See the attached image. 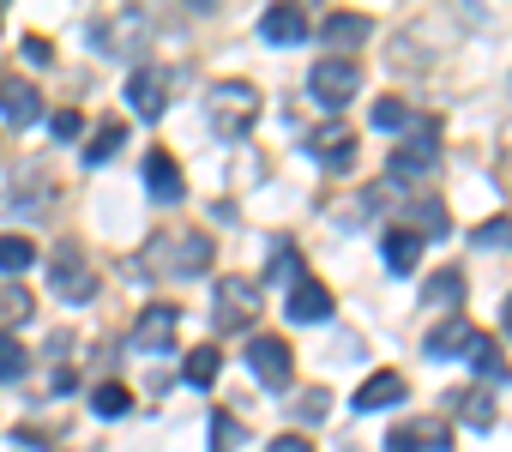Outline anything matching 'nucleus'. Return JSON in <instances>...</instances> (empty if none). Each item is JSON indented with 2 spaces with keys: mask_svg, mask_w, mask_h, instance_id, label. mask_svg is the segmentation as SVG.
Instances as JSON below:
<instances>
[{
  "mask_svg": "<svg viewBox=\"0 0 512 452\" xmlns=\"http://www.w3.org/2000/svg\"><path fill=\"white\" fill-rule=\"evenodd\" d=\"M332 308H338V302H332V290H326L320 278H308V272L284 290V314H290L296 326H320V320H332Z\"/></svg>",
  "mask_w": 512,
  "mask_h": 452,
  "instance_id": "9b49d317",
  "label": "nucleus"
},
{
  "mask_svg": "<svg viewBox=\"0 0 512 452\" xmlns=\"http://www.w3.org/2000/svg\"><path fill=\"white\" fill-rule=\"evenodd\" d=\"M266 452H314V440H302V434H278Z\"/></svg>",
  "mask_w": 512,
  "mask_h": 452,
  "instance_id": "e433bc0d",
  "label": "nucleus"
},
{
  "mask_svg": "<svg viewBox=\"0 0 512 452\" xmlns=\"http://www.w3.org/2000/svg\"><path fill=\"white\" fill-rule=\"evenodd\" d=\"M217 368H223V350L217 344H199V350H187V362H181V380L187 386H217Z\"/></svg>",
  "mask_w": 512,
  "mask_h": 452,
  "instance_id": "b1692460",
  "label": "nucleus"
},
{
  "mask_svg": "<svg viewBox=\"0 0 512 452\" xmlns=\"http://www.w3.org/2000/svg\"><path fill=\"white\" fill-rule=\"evenodd\" d=\"M320 37H326L332 55H350V49H362V43L374 37V19H362V13H332V19L320 25Z\"/></svg>",
  "mask_w": 512,
  "mask_h": 452,
  "instance_id": "2eb2a0df",
  "label": "nucleus"
},
{
  "mask_svg": "<svg viewBox=\"0 0 512 452\" xmlns=\"http://www.w3.org/2000/svg\"><path fill=\"white\" fill-rule=\"evenodd\" d=\"M241 440V428H235V416L229 410H211V452H229Z\"/></svg>",
  "mask_w": 512,
  "mask_h": 452,
  "instance_id": "72a5a7b5",
  "label": "nucleus"
},
{
  "mask_svg": "<svg viewBox=\"0 0 512 452\" xmlns=\"http://www.w3.org/2000/svg\"><path fill=\"white\" fill-rule=\"evenodd\" d=\"M43 278H49V296H61V302H73V308H85L91 296H97V272H91V260L73 248V242H61L55 254H49V266H43Z\"/></svg>",
  "mask_w": 512,
  "mask_h": 452,
  "instance_id": "7ed1b4c3",
  "label": "nucleus"
},
{
  "mask_svg": "<svg viewBox=\"0 0 512 452\" xmlns=\"http://www.w3.org/2000/svg\"><path fill=\"white\" fill-rule=\"evenodd\" d=\"M398 398H404V374H398V368H380V374L362 380V392H356L350 404H356V410H386V404H398Z\"/></svg>",
  "mask_w": 512,
  "mask_h": 452,
  "instance_id": "aec40b11",
  "label": "nucleus"
},
{
  "mask_svg": "<svg viewBox=\"0 0 512 452\" xmlns=\"http://www.w3.org/2000/svg\"><path fill=\"white\" fill-rule=\"evenodd\" d=\"M464 356H470V368H476V380H482V386H506V380H512V362L500 356V344H494V338H482V332H476Z\"/></svg>",
  "mask_w": 512,
  "mask_h": 452,
  "instance_id": "a211bd4d",
  "label": "nucleus"
},
{
  "mask_svg": "<svg viewBox=\"0 0 512 452\" xmlns=\"http://www.w3.org/2000/svg\"><path fill=\"white\" fill-rule=\"evenodd\" d=\"M260 37H266V43H278V49H290V43H302V37H308V13H302V7H266Z\"/></svg>",
  "mask_w": 512,
  "mask_h": 452,
  "instance_id": "f3484780",
  "label": "nucleus"
},
{
  "mask_svg": "<svg viewBox=\"0 0 512 452\" xmlns=\"http://www.w3.org/2000/svg\"><path fill=\"white\" fill-rule=\"evenodd\" d=\"M386 272H416V260H422V236H410V230H386Z\"/></svg>",
  "mask_w": 512,
  "mask_h": 452,
  "instance_id": "5701e85b",
  "label": "nucleus"
},
{
  "mask_svg": "<svg viewBox=\"0 0 512 452\" xmlns=\"http://www.w3.org/2000/svg\"><path fill=\"white\" fill-rule=\"evenodd\" d=\"M31 314H37V302H31L25 284H0V332H7V326H25Z\"/></svg>",
  "mask_w": 512,
  "mask_h": 452,
  "instance_id": "a878e982",
  "label": "nucleus"
},
{
  "mask_svg": "<svg viewBox=\"0 0 512 452\" xmlns=\"http://www.w3.org/2000/svg\"><path fill=\"white\" fill-rule=\"evenodd\" d=\"M314 157H320L332 175L356 169V133H344V127H326V133H314Z\"/></svg>",
  "mask_w": 512,
  "mask_h": 452,
  "instance_id": "6ab92c4d",
  "label": "nucleus"
},
{
  "mask_svg": "<svg viewBox=\"0 0 512 452\" xmlns=\"http://www.w3.org/2000/svg\"><path fill=\"white\" fill-rule=\"evenodd\" d=\"M296 278H302V254L290 242H278L272 248V284H296Z\"/></svg>",
  "mask_w": 512,
  "mask_h": 452,
  "instance_id": "473e14b6",
  "label": "nucleus"
},
{
  "mask_svg": "<svg viewBox=\"0 0 512 452\" xmlns=\"http://www.w3.org/2000/svg\"><path fill=\"white\" fill-rule=\"evenodd\" d=\"M476 248H494V254H512V217H488V223H476V236H470Z\"/></svg>",
  "mask_w": 512,
  "mask_h": 452,
  "instance_id": "2f4dec72",
  "label": "nucleus"
},
{
  "mask_svg": "<svg viewBox=\"0 0 512 452\" xmlns=\"http://www.w3.org/2000/svg\"><path fill=\"white\" fill-rule=\"evenodd\" d=\"M0 115H7L13 127H31L43 115V91L31 79H13V73H0Z\"/></svg>",
  "mask_w": 512,
  "mask_h": 452,
  "instance_id": "f8f14e48",
  "label": "nucleus"
},
{
  "mask_svg": "<svg viewBox=\"0 0 512 452\" xmlns=\"http://www.w3.org/2000/svg\"><path fill=\"white\" fill-rule=\"evenodd\" d=\"M25 374H31V350L0 332V380H25Z\"/></svg>",
  "mask_w": 512,
  "mask_h": 452,
  "instance_id": "c756f323",
  "label": "nucleus"
},
{
  "mask_svg": "<svg viewBox=\"0 0 512 452\" xmlns=\"http://www.w3.org/2000/svg\"><path fill=\"white\" fill-rule=\"evenodd\" d=\"M500 326H506V338H512V302H506V314H500Z\"/></svg>",
  "mask_w": 512,
  "mask_h": 452,
  "instance_id": "58836bf2",
  "label": "nucleus"
},
{
  "mask_svg": "<svg viewBox=\"0 0 512 452\" xmlns=\"http://www.w3.org/2000/svg\"><path fill=\"white\" fill-rule=\"evenodd\" d=\"M247 368H253V380L260 386H272V392H284L290 380H296V350L284 344V338H247Z\"/></svg>",
  "mask_w": 512,
  "mask_h": 452,
  "instance_id": "423d86ee",
  "label": "nucleus"
},
{
  "mask_svg": "<svg viewBox=\"0 0 512 452\" xmlns=\"http://www.w3.org/2000/svg\"><path fill=\"white\" fill-rule=\"evenodd\" d=\"M434 308H458V296H464V272L458 266H440L434 278H428V290H422Z\"/></svg>",
  "mask_w": 512,
  "mask_h": 452,
  "instance_id": "bb28decb",
  "label": "nucleus"
},
{
  "mask_svg": "<svg viewBox=\"0 0 512 452\" xmlns=\"http://www.w3.org/2000/svg\"><path fill=\"white\" fill-rule=\"evenodd\" d=\"M25 61H31V67H49V61H55V43H49V37H25Z\"/></svg>",
  "mask_w": 512,
  "mask_h": 452,
  "instance_id": "c9c22d12",
  "label": "nucleus"
},
{
  "mask_svg": "<svg viewBox=\"0 0 512 452\" xmlns=\"http://www.w3.org/2000/svg\"><path fill=\"white\" fill-rule=\"evenodd\" d=\"M211 320H217V332H247L253 320H260V284L253 278H217Z\"/></svg>",
  "mask_w": 512,
  "mask_h": 452,
  "instance_id": "39448f33",
  "label": "nucleus"
},
{
  "mask_svg": "<svg viewBox=\"0 0 512 452\" xmlns=\"http://www.w3.org/2000/svg\"><path fill=\"white\" fill-rule=\"evenodd\" d=\"M175 332H181V308H175V302H151V308H139V320H133V350L169 356V350H175Z\"/></svg>",
  "mask_w": 512,
  "mask_h": 452,
  "instance_id": "1a4fd4ad",
  "label": "nucleus"
},
{
  "mask_svg": "<svg viewBox=\"0 0 512 452\" xmlns=\"http://www.w3.org/2000/svg\"><path fill=\"white\" fill-rule=\"evenodd\" d=\"M452 410H458V422H470V428H494V392H488V386L452 392Z\"/></svg>",
  "mask_w": 512,
  "mask_h": 452,
  "instance_id": "412c9836",
  "label": "nucleus"
},
{
  "mask_svg": "<svg viewBox=\"0 0 512 452\" xmlns=\"http://www.w3.org/2000/svg\"><path fill=\"white\" fill-rule=\"evenodd\" d=\"M211 260H217V248H211L205 230L157 236V242L145 248V272H169V278H199V272H211Z\"/></svg>",
  "mask_w": 512,
  "mask_h": 452,
  "instance_id": "f03ea898",
  "label": "nucleus"
},
{
  "mask_svg": "<svg viewBox=\"0 0 512 452\" xmlns=\"http://www.w3.org/2000/svg\"><path fill=\"white\" fill-rule=\"evenodd\" d=\"M446 230H452V217H446V205L434 193L410 199V236H446Z\"/></svg>",
  "mask_w": 512,
  "mask_h": 452,
  "instance_id": "4be33fe9",
  "label": "nucleus"
},
{
  "mask_svg": "<svg viewBox=\"0 0 512 452\" xmlns=\"http://www.w3.org/2000/svg\"><path fill=\"white\" fill-rule=\"evenodd\" d=\"M410 121H416V115H410L404 97H380V103H374V127H380V133H404Z\"/></svg>",
  "mask_w": 512,
  "mask_h": 452,
  "instance_id": "7c9ffc66",
  "label": "nucleus"
},
{
  "mask_svg": "<svg viewBox=\"0 0 512 452\" xmlns=\"http://www.w3.org/2000/svg\"><path fill=\"white\" fill-rule=\"evenodd\" d=\"M296 416H308V422H314V416H326V398H320V392H308V398H296Z\"/></svg>",
  "mask_w": 512,
  "mask_h": 452,
  "instance_id": "4c0bfd02",
  "label": "nucleus"
},
{
  "mask_svg": "<svg viewBox=\"0 0 512 452\" xmlns=\"http://www.w3.org/2000/svg\"><path fill=\"white\" fill-rule=\"evenodd\" d=\"M31 266H37V248H31L25 236H0V272L19 278V272H31Z\"/></svg>",
  "mask_w": 512,
  "mask_h": 452,
  "instance_id": "c85d7f7f",
  "label": "nucleus"
},
{
  "mask_svg": "<svg viewBox=\"0 0 512 452\" xmlns=\"http://www.w3.org/2000/svg\"><path fill=\"white\" fill-rule=\"evenodd\" d=\"M205 121L217 139H247L253 121H260V91H253L247 79H217L205 91Z\"/></svg>",
  "mask_w": 512,
  "mask_h": 452,
  "instance_id": "f257e3e1",
  "label": "nucleus"
},
{
  "mask_svg": "<svg viewBox=\"0 0 512 452\" xmlns=\"http://www.w3.org/2000/svg\"><path fill=\"white\" fill-rule=\"evenodd\" d=\"M91 410L115 422V416H127V410H133V392H127L121 380H103V386H91Z\"/></svg>",
  "mask_w": 512,
  "mask_h": 452,
  "instance_id": "cd10ccee",
  "label": "nucleus"
},
{
  "mask_svg": "<svg viewBox=\"0 0 512 452\" xmlns=\"http://www.w3.org/2000/svg\"><path fill=\"white\" fill-rule=\"evenodd\" d=\"M470 338H476V326H470L464 314H452V320H440V326L428 332V344H422V350H428L434 362H452V356H464V350H470Z\"/></svg>",
  "mask_w": 512,
  "mask_h": 452,
  "instance_id": "dca6fc26",
  "label": "nucleus"
},
{
  "mask_svg": "<svg viewBox=\"0 0 512 452\" xmlns=\"http://www.w3.org/2000/svg\"><path fill=\"white\" fill-rule=\"evenodd\" d=\"M121 145H127V127H121V121H103V127H97V133H91V145H85V151H79V157H85V163H91V169H103V163H109V157H115V151H121Z\"/></svg>",
  "mask_w": 512,
  "mask_h": 452,
  "instance_id": "393cba45",
  "label": "nucleus"
},
{
  "mask_svg": "<svg viewBox=\"0 0 512 452\" xmlns=\"http://www.w3.org/2000/svg\"><path fill=\"white\" fill-rule=\"evenodd\" d=\"M145 193H151L157 205H175V199L187 193V181H181V163H175L169 151H145Z\"/></svg>",
  "mask_w": 512,
  "mask_h": 452,
  "instance_id": "ddd939ff",
  "label": "nucleus"
},
{
  "mask_svg": "<svg viewBox=\"0 0 512 452\" xmlns=\"http://www.w3.org/2000/svg\"><path fill=\"white\" fill-rule=\"evenodd\" d=\"M440 127L428 121V127H416V139H404L392 157H386V181H422V175H434V163H440Z\"/></svg>",
  "mask_w": 512,
  "mask_h": 452,
  "instance_id": "0eeeda50",
  "label": "nucleus"
},
{
  "mask_svg": "<svg viewBox=\"0 0 512 452\" xmlns=\"http://www.w3.org/2000/svg\"><path fill=\"white\" fill-rule=\"evenodd\" d=\"M308 91H314V103L320 109H344V103H356V91H362V67L350 61V55H320L314 61V73H308Z\"/></svg>",
  "mask_w": 512,
  "mask_h": 452,
  "instance_id": "20e7f679",
  "label": "nucleus"
},
{
  "mask_svg": "<svg viewBox=\"0 0 512 452\" xmlns=\"http://www.w3.org/2000/svg\"><path fill=\"white\" fill-rule=\"evenodd\" d=\"M49 133H55V139H79V133H85V115H79V109H55V115H49Z\"/></svg>",
  "mask_w": 512,
  "mask_h": 452,
  "instance_id": "f704fd0d",
  "label": "nucleus"
},
{
  "mask_svg": "<svg viewBox=\"0 0 512 452\" xmlns=\"http://www.w3.org/2000/svg\"><path fill=\"white\" fill-rule=\"evenodd\" d=\"M452 440H446V422H398L392 434H386V452H446Z\"/></svg>",
  "mask_w": 512,
  "mask_h": 452,
  "instance_id": "4468645a",
  "label": "nucleus"
},
{
  "mask_svg": "<svg viewBox=\"0 0 512 452\" xmlns=\"http://www.w3.org/2000/svg\"><path fill=\"white\" fill-rule=\"evenodd\" d=\"M85 37H91L97 55H109V61H133L139 43H145V19H139V13H115V19H97Z\"/></svg>",
  "mask_w": 512,
  "mask_h": 452,
  "instance_id": "6e6552de",
  "label": "nucleus"
},
{
  "mask_svg": "<svg viewBox=\"0 0 512 452\" xmlns=\"http://www.w3.org/2000/svg\"><path fill=\"white\" fill-rule=\"evenodd\" d=\"M169 85H175V73L139 61V67L127 73V103H133V115H139V121H157V115L169 109Z\"/></svg>",
  "mask_w": 512,
  "mask_h": 452,
  "instance_id": "9d476101",
  "label": "nucleus"
}]
</instances>
